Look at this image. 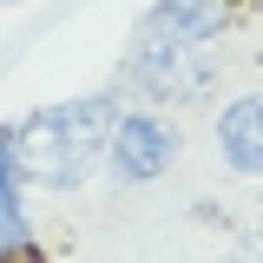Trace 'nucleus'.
<instances>
[{
	"instance_id": "1",
	"label": "nucleus",
	"mask_w": 263,
	"mask_h": 263,
	"mask_svg": "<svg viewBox=\"0 0 263 263\" xmlns=\"http://www.w3.org/2000/svg\"><path fill=\"white\" fill-rule=\"evenodd\" d=\"M112 125H119V92L60 99V105H40L33 119H20L13 125V152H20L27 184H40V191H79L105 164Z\"/></svg>"
},
{
	"instance_id": "2",
	"label": "nucleus",
	"mask_w": 263,
	"mask_h": 263,
	"mask_svg": "<svg viewBox=\"0 0 263 263\" xmlns=\"http://www.w3.org/2000/svg\"><path fill=\"white\" fill-rule=\"evenodd\" d=\"M125 79L145 99H164V105H191V99L211 92L217 79V46H132Z\"/></svg>"
},
{
	"instance_id": "3",
	"label": "nucleus",
	"mask_w": 263,
	"mask_h": 263,
	"mask_svg": "<svg viewBox=\"0 0 263 263\" xmlns=\"http://www.w3.org/2000/svg\"><path fill=\"white\" fill-rule=\"evenodd\" d=\"M105 164H112L119 184H158L164 171L178 164V132H171V119H164V112H125V105H119Z\"/></svg>"
},
{
	"instance_id": "4",
	"label": "nucleus",
	"mask_w": 263,
	"mask_h": 263,
	"mask_svg": "<svg viewBox=\"0 0 263 263\" xmlns=\"http://www.w3.org/2000/svg\"><path fill=\"white\" fill-rule=\"evenodd\" d=\"M237 13H243V0H158L138 20L132 46H217L237 27Z\"/></svg>"
},
{
	"instance_id": "5",
	"label": "nucleus",
	"mask_w": 263,
	"mask_h": 263,
	"mask_svg": "<svg viewBox=\"0 0 263 263\" xmlns=\"http://www.w3.org/2000/svg\"><path fill=\"white\" fill-rule=\"evenodd\" d=\"M217 152L230 171L263 178V92H243L217 112Z\"/></svg>"
},
{
	"instance_id": "6",
	"label": "nucleus",
	"mask_w": 263,
	"mask_h": 263,
	"mask_svg": "<svg viewBox=\"0 0 263 263\" xmlns=\"http://www.w3.org/2000/svg\"><path fill=\"white\" fill-rule=\"evenodd\" d=\"M33 250V217H27V171L13 152V125H0V257Z\"/></svg>"
},
{
	"instance_id": "7",
	"label": "nucleus",
	"mask_w": 263,
	"mask_h": 263,
	"mask_svg": "<svg viewBox=\"0 0 263 263\" xmlns=\"http://www.w3.org/2000/svg\"><path fill=\"white\" fill-rule=\"evenodd\" d=\"M0 7H13V0H0Z\"/></svg>"
}]
</instances>
